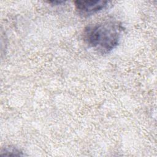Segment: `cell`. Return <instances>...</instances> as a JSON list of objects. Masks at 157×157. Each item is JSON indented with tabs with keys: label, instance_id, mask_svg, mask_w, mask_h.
<instances>
[{
	"label": "cell",
	"instance_id": "6da1fadb",
	"mask_svg": "<svg viewBox=\"0 0 157 157\" xmlns=\"http://www.w3.org/2000/svg\"><path fill=\"white\" fill-rule=\"evenodd\" d=\"M123 30L119 21L105 20L85 27L83 39L90 48L101 54H107L118 45Z\"/></svg>",
	"mask_w": 157,
	"mask_h": 157
},
{
	"label": "cell",
	"instance_id": "7a4b0ae2",
	"mask_svg": "<svg viewBox=\"0 0 157 157\" xmlns=\"http://www.w3.org/2000/svg\"><path fill=\"white\" fill-rule=\"evenodd\" d=\"M109 2L107 1H76L74 2L77 12L83 17H89L107 8Z\"/></svg>",
	"mask_w": 157,
	"mask_h": 157
},
{
	"label": "cell",
	"instance_id": "3957f363",
	"mask_svg": "<svg viewBox=\"0 0 157 157\" xmlns=\"http://www.w3.org/2000/svg\"><path fill=\"white\" fill-rule=\"evenodd\" d=\"M1 155H9V156H21L23 155L22 152L15 147H12L11 146H9L7 147H5L1 151Z\"/></svg>",
	"mask_w": 157,
	"mask_h": 157
}]
</instances>
